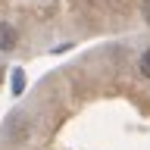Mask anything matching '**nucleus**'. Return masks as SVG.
Returning <instances> with one entry per match:
<instances>
[{
	"instance_id": "f257e3e1",
	"label": "nucleus",
	"mask_w": 150,
	"mask_h": 150,
	"mask_svg": "<svg viewBox=\"0 0 150 150\" xmlns=\"http://www.w3.org/2000/svg\"><path fill=\"white\" fill-rule=\"evenodd\" d=\"M16 41H19L16 28L9 25V22H0V50H13V47H16Z\"/></svg>"
},
{
	"instance_id": "f03ea898",
	"label": "nucleus",
	"mask_w": 150,
	"mask_h": 150,
	"mask_svg": "<svg viewBox=\"0 0 150 150\" xmlns=\"http://www.w3.org/2000/svg\"><path fill=\"white\" fill-rule=\"evenodd\" d=\"M9 88H13V94L25 91V72H22V69H13V75H9Z\"/></svg>"
},
{
	"instance_id": "7ed1b4c3",
	"label": "nucleus",
	"mask_w": 150,
	"mask_h": 150,
	"mask_svg": "<svg viewBox=\"0 0 150 150\" xmlns=\"http://www.w3.org/2000/svg\"><path fill=\"white\" fill-rule=\"evenodd\" d=\"M138 69H141V75L144 78H150V47L141 53V59H138Z\"/></svg>"
},
{
	"instance_id": "20e7f679",
	"label": "nucleus",
	"mask_w": 150,
	"mask_h": 150,
	"mask_svg": "<svg viewBox=\"0 0 150 150\" xmlns=\"http://www.w3.org/2000/svg\"><path fill=\"white\" fill-rule=\"evenodd\" d=\"M141 16L150 22V0H144V3H141Z\"/></svg>"
}]
</instances>
